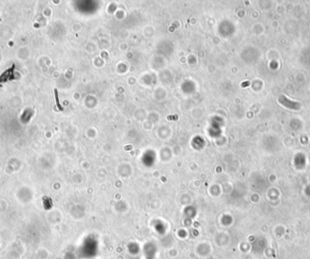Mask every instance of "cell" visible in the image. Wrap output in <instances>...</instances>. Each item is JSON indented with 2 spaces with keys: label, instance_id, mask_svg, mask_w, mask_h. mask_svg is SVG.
<instances>
[{
  "label": "cell",
  "instance_id": "obj_1",
  "mask_svg": "<svg viewBox=\"0 0 310 259\" xmlns=\"http://www.w3.org/2000/svg\"><path fill=\"white\" fill-rule=\"evenodd\" d=\"M15 64H13L10 68L8 70H5L1 75H0V86L3 85L4 84L8 83L9 81H12L14 79V73H15Z\"/></svg>",
  "mask_w": 310,
  "mask_h": 259
},
{
  "label": "cell",
  "instance_id": "obj_2",
  "mask_svg": "<svg viewBox=\"0 0 310 259\" xmlns=\"http://www.w3.org/2000/svg\"><path fill=\"white\" fill-rule=\"evenodd\" d=\"M55 97H56V106L58 108V110L60 111H63L64 108L61 106V104H60V101H59V98H58V92L56 89H55Z\"/></svg>",
  "mask_w": 310,
  "mask_h": 259
}]
</instances>
